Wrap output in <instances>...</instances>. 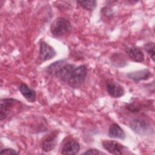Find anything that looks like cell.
<instances>
[{"label":"cell","mask_w":155,"mask_h":155,"mask_svg":"<svg viewBox=\"0 0 155 155\" xmlns=\"http://www.w3.org/2000/svg\"><path fill=\"white\" fill-rule=\"evenodd\" d=\"M71 23L67 19L59 17L52 22L50 31L54 36L60 37L68 33L71 30Z\"/></svg>","instance_id":"1"},{"label":"cell","mask_w":155,"mask_h":155,"mask_svg":"<svg viewBox=\"0 0 155 155\" xmlns=\"http://www.w3.org/2000/svg\"><path fill=\"white\" fill-rule=\"evenodd\" d=\"M87 73V68L84 65L75 68L68 81V84L73 88L79 87L84 82Z\"/></svg>","instance_id":"2"},{"label":"cell","mask_w":155,"mask_h":155,"mask_svg":"<svg viewBox=\"0 0 155 155\" xmlns=\"http://www.w3.org/2000/svg\"><path fill=\"white\" fill-rule=\"evenodd\" d=\"M130 127L134 133L140 135L147 134L152 129L150 122L141 118L133 119L130 123Z\"/></svg>","instance_id":"3"},{"label":"cell","mask_w":155,"mask_h":155,"mask_svg":"<svg viewBox=\"0 0 155 155\" xmlns=\"http://www.w3.org/2000/svg\"><path fill=\"white\" fill-rule=\"evenodd\" d=\"M106 89L108 94L114 98L120 97L125 94L124 88L113 79H110L107 80L106 82Z\"/></svg>","instance_id":"4"},{"label":"cell","mask_w":155,"mask_h":155,"mask_svg":"<svg viewBox=\"0 0 155 155\" xmlns=\"http://www.w3.org/2000/svg\"><path fill=\"white\" fill-rule=\"evenodd\" d=\"M56 54L54 49L45 41L40 42L39 58L43 61L52 59Z\"/></svg>","instance_id":"5"},{"label":"cell","mask_w":155,"mask_h":155,"mask_svg":"<svg viewBox=\"0 0 155 155\" xmlns=\"http://www.w3.org/2000/svg\"><path fill=\"white\" fill-rule=\"evenodd\" d=\"M19 102L13 98H4L1 99L0 119L1 120L8 116V111L12 109L13 105Z\"/></svg>","instance_id":"6"},{"label":"cell","mask_w":155,"mask_h":155,"mask_svg":"<svg viewBox=\"0 0 155 155\" xmlns=\"http://www.w3.org/2000/svg\"><path fill=\"white\" fill-rule=\"evenodd\" d=\"M102 147L109 153L112 154H122L124 146L118 142L110 140H105L102 142Z\"/></svg>","instance_id":"7"},{"label":"cell","mask_w":155,"mask_h":155,"mask_svg":"<svg viewBox=\"0 0 155 155\" xmlns=\"http://www.w3.org/2000/svg\"><path fill=\"white\" fill-rule=\"evenodd\" d=\"M58 136V133L57 131L52 132L42 140L41 144V148L42 150L45 152H48L53 150L57 143Z\"/></svg>","instance_id":"8"},{"label":"cell","mask_w":155,"mask_h":155,"mask_svg":"<svg viewBox=\"0 0 155 155\" xmlns=\"http://www.w3.org/2000/svg\"><path fill=\"white\" fill-rule=\"evenodd\" d=\"M80 148V145L76 140L70 139L64 144L61 153L65 155L76 154L79 151Z\"/></svg>","instance_id":"9"},{"label":"cell","mask_w":155,"mask_h":155,"mask_svg":"<svg viewBox=\"0 0 155 155\" xmlns=\"http://www.w3.org/2000/svg\"><path fill=\"white\" fill-rule=\"evenodd\" d=\"M151 73L148 69H143L141 70L132 71L127 74V76L136 82L147 80L151 76Z\"/></svg>","instance_id":"10"},{"label":"cell","mask_w":155,"mask_h":155,"mask_svg":"<svg viewBox=\"0 0 155 155\" xmlns=\"http://www.w3.org/2000/svg\"><path fill=\"white\" fill-rule=\"evenodd\" d=\"M127 55L134 62H142L144 61V54L142 51L136 47H128L125 49Z\"/></svg>","instance_id":"11"},{"label":"cell","mask_w":155,"mask_h":155,"mask_svg":"<svg viewBox=\"0 0 155 155\" xmlns=\"http://www.w3.org/2000/svg\"><path fill=\"white\" fill-rule=\"evenodd\" d=\"M19 91L24 97L29 102H34L36 101V94L35 90L30 88L25 84H22L19 87Z\"/></svg>","instance_id":"12"},{"label":"cell","mask_w":155,"mask_h":155,"mask_svg":"<svg viewBox=\"0 0 155 155\" xmlns=\"http://www.w3.org/2000/svg\"><path fill=\"white\" fill-rule=\"evenodd\" d=\"M74 68L75 66L73 64H65L60 69L56 76L59 78L62 81H68Z\"/></svg>","instance_id":"13"},{"label":"cell","mask_w":155,"mask_h":155,"mask_svg":"<svg viewBox=\"0 0 155 155\" xmlns=\"http://www.w3.org/2000/svg\"><path fill=\"white\" fill-rule=\"evenodd\" d=\"M108 135L111 138H117L122 140L125 139V134L124 130L116 123H114L110 125Z\"/></svg>","instance_id":"14"},{"label":"cell","mask_w":155,"mask_h":155,"mask_svg":"<svg viewBox=\"0 0 155 155\" xmlns=\"http://www.w3.org/2000/svg\"><path fill=\"white\" fill-rule=\"evenodd\" d=\"M64 62L65 61L63 60H60L53 62L48 67V73L52 76H56L60 69L65 64Z\"/></svg>","instance_id":"15"},{"label":"cell","mask_w":155,"mask_h":155,"mask_svg":"<svg viewBox=\"0 0 155 155\" xmlns=\"http://www.w3.org/2000/svg\"><path fill=\"white\" fill-rule=\"evenodd\" d=\"M77 3L80 5L83 8L88 10L93 11L96 7L97 2L94 0H87V1H78Z\"/></svg>","instance_id":"16"},{"label":"cell","mask_w":155,"mask_h":155,"mask_svg":"<svg viewBox=\"0 0 155 155\" xmlns=\"http://www.w3.org/2000/svg\"><path fill=\"white\" fill-rule=\"evenodd\" d=\"M145 50L150 56L152 60L154 61V43L153 42H148L144 46Z\"/></svg>","instance_id":"17"},{"label":"cell","mask_w":155,"mask_h":155,"mask_svg":"<svg viewBox=\"0 0 155 155\" xmlns=\"http://www.w3.org/2000/svg\"><path fill=\"white\" fill-rule=\"evenodd\" d=\"M111 60L113 61V64L116 67H119V61H120L124 64H126L127 62L125 61V58H124L123 55L122 54H114L111 57Z\"/></svg>","instance_id":"18"},{"label":"cell","mask_w":155,"mask_h":155,"mask_svg":"<svg viewBox=\"0 0 155 155\" xmlns=\"http://www.w3.org/2000/svg\"><path fill=\"white\" fill-rule=\"evenodd\" d=\"M18 152L12 148H5L1 150L0 152L1 155L3 154H17Z\"/></svg>","instance_id":"19"},{"label":"cell","mask_w":155,"mask_h":155,"mask_svg":"<svg viewBox=\"0 0 155 155\" xmlns=\"http://www.w3.org/2000/svg\"><path fill=\"white\" fill-rule=\"evenodd\" d=\"M103 154V153L101 152L99 150L97 149H89L87 151H86L85 153H84V154Z\"/></svg>","instance_id":"20"}]
</instances>
